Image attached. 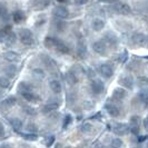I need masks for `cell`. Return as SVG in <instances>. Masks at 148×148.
I'll return each instance as SVG.
<instances>
[{
	"label": "cell",
	"mask_w": 148,
	"mask_h": 148,
	"mask_svg": "<svg viewBox=\"0 0 148 148\" xmlns=\"http://www.w3.org/2000/svg\"><path fill=\"white\" fill-rule=\"evenodd\" d=\"M80 129H82V132L84 134H91L92 130H94V126H92L91 124H89V123H85V124L80 127Z\"/></svg>",
	"instance_id": "83f0119b"
},
{
	"label": "cell",
	"mask_w": 148,
	"mask_h": 148,
	"mask_svg": "<svg viewBox=\"0 0 148 148\" xmlns=\"http://www.w3.org/2000/svg\"><path fill=\"white\" fill-rule=\"evenodd\" d=\"M5 133V128H3V125L0 123V135H3Z\"/></svg>",
	"instance_id": "7dc6e473"
},
{
	"label": "cell",
	"mask_w": 148,
	"mask_h": 148,
	"mask_svg": "<svg viewBox=\"0 0 148 148\" xmlns=\"http://www.w3.org/2000/svg\"><path fill=\"white\" fill-rule=\"evenodd\" d=\"M66 79L70 85H75L76 82H78V79H77V75L75 74V73H73V71H69V73L66 75Z\"/></svg>",
	"instance_id": "cb8c5ba5"
},
{
	"label": "cell",
	"mask_w": 148,
	"mask_h": 148,
	"mask_svg": "<svg viewBox=\"0 0 148 148\" xmlns=\"http://www.w3.org/2000/svg\"><path fill=\"white\" fill-rule=\"evenodd\" d=\"M16 41H17V37H16V35L12 32V31H9V34L7 35V37H6V39H5V44H6V46H8V47H11L12 45L16 44Z\"/></svg>",
	"instance_id": "ac0fdd59"
},
{
	"label": "cell",
	"mask_w": 148,
	"mask_h": 148,
	"mask_svg": "<svg viewBox=\"0 0 148 148\" xmlns=\"http://www.w3.org/2000/svg\"><path fill=\"white\" fill-rule=\"evenodd\" d=\"M25 19H26V15H25V12L21 11V10H17L14 12V21L16 23H20V22L25 21Z\"/></svg>",
	"instance_id": "ffe728a7"
},
{
	"label": "cell",
	"mask_w": 148,
	"mask_h": 148,
	"mask_svg": "<svg viewBox=\"0 0 148 148\" xmlns=\"http://www.w3.org/2000/svg\"><path fill=\"white\" fill-rule=\"evenodd\" d=\"M105 27V21L101 18H95L92 20V28L96 31H100L101 29H104Z\"/></svg>",
	"instance_id": "e0dca14e"
},
{
	"label": "cell",
	"mask_w": 148,
	"mask_h": 148,
	"mask_svg": "<svg viewBox=\"0 0 148 148\" xmlns=\"http://www.w3.org/2000/svg\"><path fill=\"white\" fill-rule=\"evenodd\" d=\"M145 139H147L146 136H141V137H139V141H144Z\"/></svg>",
	"instance_id": "681fc988"
},
{
	"label": "cell",
	"mask_w": 148,
	"mask_h": 148,
	"mask_svg": "<svg viewBox=\"0 0 148 148\" xmlns=\"http://www.w3.org/2000/svg\"><path fill=\"white\" fill-rule=\"evenodd\" d=\"M15 104H16L15 97H8V98H6V99L1 103V106H2L3 108H10V107H12Z\"/></svg>",
	"instance_id": "603a6c76"
},
{
	"label": "cell",
	"mask_w": 148,
	"mask_h": 148,
	"mask_svg": "<svg viewBox=\"0 0 148 148\" xmlns=\"http://www.w3.org/2000/svg\"><path fill=\"white\" fill-rule=\"evenodd\" d=\"M92 49H94V51L97 52V53H99V55H105V53H106V50H107L106 45H105V42L101 41V40L94 42V44H92Z\"/></svg>",
	"instance_id": "30bf717a"
},
{
	"label": "cell",
	"mask_w": 148,
	"mask_h": 148,
	"mask_svg": "<svg viewBox=\"0 0 148 148\" xmlns=\"http://www.w3.org/2000/svg\"><path fill=\"white\" fill-rule=\"evenodd\" d=\"M53 15L56 16L57 18H59V19L62 20V19H66L67 17L69 16V11L64 6H57V7L53 9Z\"/></svg>",
	"instance_id": "277c9868"
},
{
	"label": "cell",
	"mask_w": 148,
	"mask_h": 148,
	"mask_svg": "<svg viewBox=\"0 0 148 148\" xmlns=\"http://www.w3.org/2000/svg\"><path fill=\"white\" fill-rule=\"evenodd\" d=\"M53 26H55V28L57 29V31H59V32H62L64 30L66 29V22L62 21L61 19H60V20H56L55 23H53Z\"/></svg>",
	"instance_id": "484cf974"
},
{
	"label": "cell",
	"mask_w": 148,
	"mask_h": 148,
	"mask_svg": "<svg viewBox=\"0 0 148 148\" xmlns=\"http://www.w3.org/2000/svg\"><path fill=\"white\" fill-rule=\"evenodd\" d=\"M10 125L16 132H19L22 127V121L19 118H11L10 119Z\"/></svg>",
	"instance_id": "7402d4cb"
},
{
	"label": "cell",
	"mask_w": 148,
	"mask_h": 148,
	"mask_svg": "<svg viewBox=\"0 0 148 148\" xmlns=\"http://www.w3.org/2000/svg\"><path fill=\"white\" fill-rule=\"evenodd\" d=\"M127 53L126 52H124V53H123V55H120V56H119V61H120V62H124V61H125V60L127 59Z\"/></svg>",
	"instance_id": "7bdbcfd3"
},
{
	"label": "cell",
	"mask_w": 148,
	"mask_h": 148,
	"mask_svg": "<svg viewBox=\"0 0 148 148\" xmlns=\"http://www.w3.org/2000/svg\"><path fill=\"white\" fill-rule=\"evenodd\" d=\"M3 58L9 62H17L20 60V55L15 51H7L3 55Z\"/></svg>",
	"instance_id": "4fadbf2b"
},
{
	"label": "cell",
	"mask_w": 148,
	"mask_h": 148,
	"mask_svg": "<svg viewBox=\"0 0 148 148\" xmlns=\"http://www.w3.org/2000/svg\"><path fill=\"white\" fill-rule=\"evenodd\" d=\"M114 10L119 14V15H129L130 12H132V9L130 7L126 5V3H123V2H116L115 5H114Z\"/></svg>",
	"instance_id": "3957f363"
},
{
	"label": "cell",
	"mask_w": 148,
	"mask_h": 148,
	"mask_svg": "<svg viewBox=\"0 0 148 148\" xmlns=\"http://www.w3.org/2000/svg\"><path fill=\"white\" fill-rule=\"evenodd\" d=\"M23 110H25V112L27 114V115H29V116H36V110L32 108V107H30V106H25L23 107Z\"/></svg>",
	"instance_id": "e575fe53"
},
{
	"label": "cell",
	"mask_w": 148,
	"mask_h": 148,
	"mask_svg": "<svg viewBox=\"0 0 148 148\" xmlns=\"http://www.w3.org/2000/svg\"><path fill=\"white\" fill-rule=\"evenodd\" d=\"M22 97H23L27 101H29V103H38V101L40 100V98H39L36 94H34V92L25 94V95H22Z\"/></svg>",
	"instance_id": "44dd1931"
},
{
	"label": "cell",
	"mask_w": 148,
	"mask_h": 148,
	"mask_svg": "<svg viewBox=\"0 0 148 148\" xmlns=\"http://www.w3.org/2000/svg\"><path fill=\"white\" fill-rule=\"evenodd\" d=\"M90 89H91V91L94 92V94H96V95H99V94H101L103 91H104V84L100 82V80H92L91 84H90Z\"/></svg>",
	"instance_id": "ba28073f"
},
{
	"label": "cell",
	"mask_w": 148,
	"mask_h": 148,
	"mask_svg": "<svg viewBox=\"0 0 148 148\" xmlns=\"http://www.w3.org/2000/svg\"><path fill=\"white\" fill-rule=\"evenodd\" d=\"M70 123H71V116H70V115H67L66 117H65V119H64L62 128H64V129H65V128H67V126H68Z\"/></svg>",
	"instance_id": "74e56055"
},
{
	"label": "cell",
	"mask_w": 148,
	"mask_h": 148,
	"mask_svg": "<svg viewBox=\"0 0 148 148\" xmlns=\"http://www.w3.org/2000/svg\"><path fill=\"white\" fill-rule=\"evenodd\" d=\"M26 129H27V130H29L31 134H35L38 130V127L36 126L35 124H28L27 127H26Z\"/></svg>",
	"instance_id": "8d00e7d4"
},
{
	"label": "cell",
	"mask_w": 148,
	"mask_h": 148,
	"mask_svg": "<svg viewBox=\"0 0 148 148\" xmlns=\"http://www.w3.org/2000/svg\"><path fill=\"white\" fill-rule=\"evenodd\" d=\"M144 127L146 128V130H148V117L144 120Z\"/></svg>",
	"instance_id": "bcb514c9"
},
{
	"label": "cell",
	"mask_w": 148,
	"mask_h": 148,
	"mask_svg": "<svg viewBox=\"0 0 148 148\" xmlns=\"http://www.w3.org/2000/svg\"><path fill=\"white\" fill-rule=\"evenodd\" d=\"M18 92L20 94V95H25V94H28V92H32V87H31V85L30 84H27V82H20L19 85H18Z\"/></svg>",
	"instance_id": "8fae6325"
},
{
	"label": "cell",
	"mask_w": 148,
	"mask_h": 148,
	"mask_svg": "<svg viewBox=\"0 0 148 148\" xmlns=\"http://www.w3.org/2000/svg\"><path fill=\"white\" fill-rule=\"evenodd\" d=\"M123 140L120 139V138H115V139H112L110 143V146L111 148H121L123 147Z\"/></svg>",
	"instance_id": "4dcf8cb0"
},
{
	"label": "cell",
	"mask_w": 148,
	"mask_h": 148,
	"mask_svg": "<svg viewBox=\"0 0 148 148\" xmlns=\"http://www.w3.org/2000/svg\"><path fill=\"white\" fill-rule=\"evenodd\" d=\"M0 148H12V146L10 144H2L0 145Z\"/></svg>",
	"instance_id": "f6af8a7d"
},
{
	"label": "cell",
	"mask_w": 148,
	"mask_h": 148,
	"mask_svg": "<svg viewBox=\"0 0 148 148\" xmlns=\"http://www.w3.org/2000/svg\"><path fill=\"white\" fill-rule=\"evenodd\" d=\"M53 141H55V137H53V136H50V137H48V138H47L46 145H47L48 147H50V146L52 145V143H53Z\"/></svg>",
	"instance_id": "ab89813d"
},
{
	"label": "cell",
	"mask_w": 148,
	"mask_h": 148,
	"mask_svg": "<svg viewBox=\"0 0 148 148\" xmlns=\"http://www.w3.org/2000/svg\"><path fill=\"white\" fill-rule=\"evenodd\" d=\"M65 148H71V147H65Z\"/></svg>",
	"instance_id": "816d5d0a"
},
{
	"label": "cell",
	"mask_w": 148,
	"mask_h": 148,
	"mask_svg": "<svg viewBox=\"0 0 148 148\" xmlns=\"http://www.w3.org/2000/svg\"><path fill=\"white\" fill-rule=\"evenodd\" d=\"M130 124H132V126H138V124H139V117H136V116H134L133 118L130 119Z\"/></svg>",
	"instance_id": "f35d334b"
},
{
	"label": "cell",
	"mask_w": 148,
	"mask_h": 148,
	"mask_svg": "<svg viewBox=\"0 0 148 148\" xmlns=\"http://www.w3.org/2000/svg\"><path fill=\"white\" fill-rule=\"evenodd\" d=\"M10 86V80L6 77H0V87L1 88H8Z\"/></svg>",
	"instance_id": "836d02e7"
},
{
	"label": "cell",
	"mask_w": 148,
	"mask_h": 148,
	"mask_svg": "<svg viewBox=\"0 0 148 148\" xmlns=\"http://www.w3.org/2000/svg\"><path fill=\"white\" fill-rule=\"evenodd\" d=\"M18 38H19V40H20V42L22 45H25V46H32L34 45V35H32V32L30 31L29 29H27V28H21V29H19L18 31Z\"/></svg>",
	"instance_id": "7a4b0ae2"
},
{
	"label": "cell",
	"mask_w": 148,
	"mask_h": 148,
	"mask_svg": "<svg viewBox=\"0 0 148 148\" xmlns=\"http://www.w3.org/2000/svg\"><path fill=\"white\" fill-rule=\"evenodd\" d=\"M138 82H140V85H148V79L146 77H140L138 79Z\"/></svg>",
	"instance_id": "b9f144b4"
},
{
	"label": "cell",
	"mask_w": 148,
	"mask_h": 148,
	"mask_svg": "<svg viewBox=\"0 0 148 148\" xmlns=\"http://www.w3.org/2000/svg\"><path fill=\"white\" fill-rule=\"evenodd\" d=\"M132 41L135 46H138V47H141V46H145L146 42H147V38L145 35L143 34H135L133 37H132Z\"/></svg>",
	"instance_id": "52a82bcc"
},
{
	"label": "cell",
	"mask_w": 148,
	"mask_h": 148,
	"mask_svg": "<svg viewBox=\"0 0 148 148\" xmlns=\"http://www.w3.org/2000/svg\"><path fill=\"white\" fill-rule=\"evenodd\" d=\"M58 1H59V2H65L66 0H58Z\"/></svg>",
	"instance_id": "f907efd6"
},
{
	"label": "cell",
	"mask_w": 148,
	"mask_h": 148,
	"mask_svg": "<svg viewBox=\"0 0 148 148\" xmlns=\"http://www.w3.org/2000/svg\"><path fill=\"white\" fill-rule=\"evenodd\" d=\"M41 61L45 64V66L48 67V68H56L57 67V64H56V61L52 59L51 57H49L48 55H41Z\"/></svg>",
	"instance_id": "5bb4252c"
},
{
	"label": "cell",
	"mask_w": 148,
	"mask_h": 148,
	"mask_svg": "<svg viewBox=\"0 0 148 148\" xmlns=\"http://www.w3.org/2000/svg\"><path fill=\"white\" fill-rule=\"evenodd\" d=\"M139 98L144 104H148V90H141L139 94Z\"/></svg>",
	"instance_id": "d6a6232c"
},
{
	"label": "cell",
	"mask_w": 148,
	"mask_h": 148,
	"mask_svg": "<svg viewBox=\"0 0 148 148\" xmlns=\"http://www.w3.org/2000/svg\"><path fill=\"white\" fill-rule=\"evenodd\" d=\"M22 137L27 140H36L37 139V135L36 134H26V135H22Z\"/></svg>",
	"instance_id": "d590c367"
},
{
	"label": "cell",
	"mask_w": 148,
	"mask_h": 148,
	"mask_svg": "<svg viewBox=\"0 0 148 148\" xmlns=\"http://www.w3.org/2000/svg\"><path fill=\"white\" fill-rule=\"evenodd\" d=\"M105 108H106L107 112L109 114V116H111V117H118L119 114H120L119 108L114 104H107L105 106Z\"/></svg>",
	"instance_id": "7c38bea8"
},
{
	"label": "cell",
	"mask_w": 148,
	"mask_h": 148,
	"mask_svg": "<svg viewBox=\"0 0 148 148\" xmlns=\"http://www.w3.org/2000/svg\"><path fill=\"white\" fill-rule=\"evenodd\" d=\"M98 70H99V73L100 75L104 77V78H110L112 77V75H114V69L111 68L109 65H100V66L98 67Z\"/></svg>",
	"instance_id": "5b68a950"
},
{
	"label": "cell",
	"mask_w": 148,
	"mask_h": 148,
	"mask_svg": "<svg viewBox=\"0 0 148 148\" xmlns=\"http://www.w3.org/2000/svg\"><path fill=\"white\" fill-rule=\"evenodd\" d=\"M86 46L82 44H79L78 45V47H77V53H78V56L80 57V58H84L85 57V55H86Z\"/></svg>",
	"instance_id": "f546056e"
},
{
	"label": "cell",
	"mask_w": 148,
	"mask_h": 148,
	"mask_svg": "<svg viewBox=\"0 0 148 148\" xmlns=\"http://www.w3.org/2000/svg\"><path fill=\"white\" fill-rule=\"evenodd\" d=\"M5 73L9 77H15L16 73H17V68L15 66H8L5 68Z\"/></svg>",
	"instance_id": "f1b7e54d"
},
{
	"label": "cell",
	"mask_w": 148,
	"mask_h": 148,
	"mask_svg": "<svg viewBox=\"0 0 148 148\" xmlns=\"http://www.w3.org/2000/svg\"><path fill=\"white\" fill-rule=\"evenodd\" d=\"M45 46L49 49H56L57 51L61 52V53H68L69 52V48L68 46L65 45L61 40L57 39V38L47 37L44 41Z\"/></svg>",
	"instance_id": "6da1fadb"
},
{
	"label": "cell",
	"mask_w": 148,
	"mask_h": 148,
	"mask_svg": "<svg viewBox=\"0 0 148 148\" xmlns=\"http://www.w3.org/2000/svg\"><path fill=\"white\" fill-rule=\"evenodd\" d=\"M105 39H106V41H107L108 44H110V46L117 44V38L115 37L114 35H110V34H108V35H106Z\"/></svg>",
	"instance_id": "1f68e13d"
},
{
	"label": "cell",
	"mask_w": 148,
	"mask_h": 148,
	"mask_svg": "<svg viewBox=\"0 0 148 148\" xmlns=\"http://www.w3.org/2000/svg\"><path fill=\"white\" fill-rule=\"evenodd\" d=\"M87 1H88V0H75V3L78 5V6H82V5L87 3Z\"/></svg>",
	"instance_id": "ee69618b"
},
{
	"label": "cell",
	"mask_w": 148,
	"mask_h": 148,
	"mask_svg": "<svg viewBox=\"0 0 148 148\" xmlns=\"http://www.w3.org/2000/svg\"><path fill=\"white\" fill-rule=\"evenodd\" d=\"M129 132V127L125 124H116L114 126V133L118 136H125Z\"/></svg>",
	"instance_id": "9c48e42d"
},
{
	"label": "cell",
	"mask_w": 148,
	"mask_h": 148,
	"mask_svg": "<svg viewBox=\"0 0 148 148\" xmlns=\"http://www.w3.org/2000/svg\"><path fill=\"white\" fill-rule=\"evenodd\" d=\"M49 87H50V89H51L55 94H60V92H61V84H60L58 80H56V79L50 80Z\"/></svg>",
	"instance_id": "d6986e66"
},
{
	"label": "cell",
	"mask_w": 148,
	"mask_h": 148,
	"mask_svg": "<svg viewBox=\"0 0 148 148\" xmlns=\"http://www.w3.org/2000/svg\"><path fill=\"white\" fill-rule=\"evenodd\" d=\"M58 107H59V104H58L57 101L48 103V104H46L44 107H42V111H44V114H48V112H51V111L57 110Z\"/></svg>",
	"instance_id": "9a60e30c"
},
{
	"label": "cell",
	"mask_w": 148,
	"mask_h": 148,
	"mask_svg": "<svg viewBox=\"0 0 148 148\" xmlns=\"http://www.w3.org/2000/svg\"><path fill=\"white\" fill-rule=\"evenodd\" d=\"M129 130H132V133H133L134 135H137V134L139 133V127L138 126H132L130 128H129Z\"/></svg>",
	"instance_id": "60d3db41"
},
{
	"label": "cell",
	"mask_w": 148,
	"mask_h": 148,
	"mask_svg": "<svg viewBox=\"0 0 148 148\" xmlns=\"http://www.w3.org/2000/svg\"><path fill=\"white\" fill-rule=\"evenodd\" d=\"M32 76L36 78V79H39V80H41V79H44L45 78V71L42 69H34L32 70Z\"/></svg>",
	"instance_id": "4316f807"
},
{
	"label": "cell",
	"mask_w": 148,
	"mask_h": 148,
	"mask_svg": "<svg viewBox=\"0 0 148 148\" xmlns=\"http://www.w3.org/2000/svg\"><path fill=\"white\" fill-rule=\"evenodd\" d=\"M118 82L125 88L133 89L134 88V79L132 76H121L119 78Z\"/></svg>",
	"instance_id": "8992f818"
},
{
	"label": "cell",
	"mask_w": 148,
	"mask_h": 148,
	"mask_svg": "<svg viewBox=\"0 0 148 148\" xmlns=\"http://www.w3.org/2000/svg\"><path fill=\"white\" fill-rule=\"evenodd\" d=\"M0 18H2L5 21H7L9 19V12H8L7 8L5 7L2 3H0Z\"/></svg>",
	"instance_id": "d4e9b609"
},
{
	"label": "cell",
	"mask_w": 148,
	"mask_h": 148,
	"mask_svg": "<svg viewBox=\"0 0 148 148\" xmlns=\"http://www.w3.org/2000/svg\"><path fill=\"white\" fill-rule=\"evenodd\" d=\"M101 1H105V2H118V0H101Z\"/></svg>",
	"instance_id": "c3c4849f"
},
{
	"label": "cell",
	"mask_w": 148,
	"mask_h": 148,
	"mask_svg": "<svg viewBox=\"0 0 148 148\" xmlns=\"http://www.w3.org/2000/svg\"><path fill=\"white\" fill-rule=\"evenodd\" d=\"M127 95V91L124 88H116L112 92V97L117 100H123Z\"/></svg>",
	"instance_id": "2e32d148"
}]
</instances>
